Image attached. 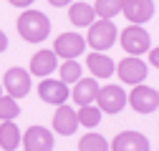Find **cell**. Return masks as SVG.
I'll list each match as a JSON object with an SVG mask.
<instances>
[{
	"label": "cell",
	"mask_w": 159,
	"mask_h": 151,
	"mask_svg": "<svg viewBox=\"0 0 159 151\" xmlns=\"http://www.w3.org/2000/svg\"><path fill=\"white\" fill-rule=\"evenodd\" d=\"M116 25L111 20H106V18H101V20H93L89 25V38H86V43L96 50V53H101V50H109L114 43H116Z\"/></svg>",
	"instance_id": "7a4b0ae2"
},
{
	"label": "cell",
	"mask_w": 159,
	"mask_h": 151,
	"mask_svg": "<svg viewBox=\"0 0 159 151\" xmlns=\"http://www.w3.org/2000/svg\"><path fill=\"white\" fill-rule=\"evenodd\" d=\"M109 149L111 151H149V139L139 131H121Z\"/></svg>",
	"instance_id": "7c38bea8"
},
{
	"label": "cell",
	"mask_w": 159,
	"mask_h": 151,
	"mask_svg": "<svg viewBox=\"0 0 159 151\" xmlns=\"http://www.w3.org/2000/svg\"><path fill=\"white\" fill-rule=\"evenodd\" d=\"M5 48H8V35H5L3 30H0V53H3Z\"/></svg>",
	"instance_id": "4316f807"
},
{
	"label": "cell",
	"mask_w": 159,
	"mask_h": 151,
	"mask_svg": "<svg viewBox=\"0 0 159 151\" xmlns=\"http://www.w3.org/2000/svg\"><path fill=\"white\" fill-rule=\"evenodd\" d=\"M96 103H98L96 108L101 113H119L126 106V93L121 86H104L96 93Z\"/></svg>",
	"instance_id": "5b68a950"
},
{
	"label": "cell",
	"mask_w": 159,
	"mask_h": 151,
	"mask_svg": "<svg viewBox=\"0 0 159 151\" xmlns=\"http://www.w3.org/2000/svg\"><path fill=\"white\" fill-rule=\"evenodd\" d=\"M8 3H10V5H15V8H28L33 0H8Z\"/></svg>",
	"instance_id": "d4e9b609"
},
{
	"label": "cell",
	"mask_w": 159,
	"mask_h": 151,
	"mask_svg": "<svg viewBox=\"0 0 159 151\" xmlns=\"http://www.w3.org/2000/svg\"><path fill=\"white\" fill-rule=\"evenodd\" d=\"M121 5H124V0H96L93 13H96L98 18H106V20H111L114 15L121 13Z\"/></svg>",
	"instance_id": "d6986e66"
},
{
	"label": "cell",
	"mask_w": 159,
	"mask_h": 151,
	"mask_svg": "<svg viewBox=\"0 0 159 151\" xmlns=\"http://www.w3.org/2000/svg\"><path fill=\"white\" fill-rule=\"evenodd\" d=\"M18 33H20L23 41L28 43H41L48 38L51 33V20L48 15L41 13V10H28L18 18Z\"/></svg>",
	"instance_id": "6da1fadb"
},
{
	"label": "cell",
	"mask_w": 159,
	"mask_h": 151,
	"mask_svg": "<svg viewBox=\"0 0 159 151\" xmlns=\"http://www.w3.org/2000/svg\"><path fill=\"white\" fill-rule=\"evenodd\" d=\"M3 86L8 91V96L18 101V98L28 96V91H30V73L23 68H10L3 78Z\"/></svg>",
	"instance_id": "52a82bcc"
},
{
	"label": "cell",
	"mask_w": 159,
	"mask_h": 151,
	"mask_svg": "<svg viewBox=\"0 0 159 151\" xmlns=\"http://www.w3.org/2000/svg\"><path fill=\"white\" fill-rule=\"evenodd\" d=\"M78 151H109V141L101 134H86L78 141Z\"/></svg>",
	"instance_id": "ffe728a7"
},
{
	"label": "cell",
	"mask_w": 159,
	"mask_h": 151,
	"mask_svg": "<svg viewBox=\"0 0 159 151\" xmlns=\"http://www.w3.org/2000/svg\"><path fill=\"white\" fill-rule=\"evenodd\" d=\"M121 45L129 55H142L152 48V35L142 28V25H129L121 33Z\"/></svg>",
	"instance_id": "3957f363"
},
{
	"label": "cell",
	"mask_w": 159,
	"mask_h": 151,
	"mask_svg": "<svg viewBox=\"0 0 159 151\" xmlns=\"http://www.w3.org/2000/svg\"><path fill=\"white\" fill-rule=\"evenodd\" d=\"M76 116H78V123H84L89 128L101 123V111L96 106H81V111H76Z\"/></svg>",
	"instance_id": "7402d4cb"
},
{
	"label": "cell",
	"mask_w": 159,
	"mask_h": 151,
	"mask_svg": "<svg viewBox=\"0 0 159 151\" xmlns=\"http://www.w3.org/2000/svg\"><path fill=\"white\" fill-rule=\"evenodd\" d=\"M96 93H98V81L96 78H78L73 83V91H71V96L78 106H91L96 101Z\"/></svg>",
	"instance_id": "5bb4252c"
},
{
	"label": "cell",
	"mask_w": 159,
	"mask_h": 151,
	"mask_svg": "<svg viewBox=\"0 0 159 151\" xmlns=\"http://www.w3.org/2000/svg\"><path fill=\"white\" fill-rule=\"evenodd\" d=\"M86 48V41L81 35H76V33H61L56 38V45H53V53L56 55H63V58H76V55H81Z\"/></svg>",
	"instance_id": "9c48e42d"
},
{
	"label": "cell",
	"mask_w": 159,
	"mask_h": 151,
	"mask_svg": "<svg viewBox=\"0 0 159 151\" xmlns=\"http://www.w3.org/2000/svg\"><path fill=\"white\" fill-rule=\"evenodd\" d=\"M121 10H124V15L129 18L134 25H142V23L152 20V15H154V0H124Z\"/></svg>",
	"instance_id": "8fae6325"
},
{
	"label": "cell",
	"mask_w": 159,
	"mask_h": 151,
	"mask_svg": "<svg viewBox=\"0 0 159 151\" xmlns=\"http://www.w3.org/2000/svg\"><path fill=\"white\" fill-rule=\"evenodd\" d=\"M38 96H41L46 103L61 106V103H66V98L71 96V91H68V86H66L63 81H58V78H41Z\"/></svg>",
	"instance_id": "ba28073f"
},
{
	"label": "cell",
	"mask_w": 159,
	"mask_h": 151,
	"mask_svg": "<svg viewBox=\"0 0 159 151\" xmlns=\"http://www.w3.org/2000/svg\"><path fill=\"white\" fill-rule=\"evenodd\" d=\"M25 151H53V134L43 126H30L23 136Z\"/></svg>",
	"instance_id": "30bf717a"
},
{
	"label": "cell",
	"mask_w": 159,
	"mask_h": 151,
	"mask_svg": "<svg viewBox=\"0 0 159 151\" xmlns=\"http://www.w3.org/2000/svg\"><path fill=\"white\" fill-rule=\"evenodd\" d=\"M149 63H152L154 68H159V48H152V53H149Z\"/></svg>",
	"instance_id": "cb8c5ba5"
},
{
	"label": "cell",
	"mask_w": 159,
	"mask_h": 151,
	"mask_svg": "<svg viewBox=\"0 0 159 151\" xmlns=\"http://www.w3.org/2000/svg\"><path fill=\"white\" fill-rule=\"evenodd\" d=\"M58 66V55L53 50H38L33 58H30V73L33 76H51Z\"/></svg>",
	"instance_id": "9a60e30c"
},
{
	"label": "cell",
	"mask_w": 159,
	"mask_h": 151,
	"mask_svg": "<svg viewBox=\"0 0 159 151\" xmlns=\"http://www.w3.org/2000/svg\"><path fill=\"white\" fill-rule=\"evenodd\" d=\"M51 5H56V8H63V5H71L73 0H48Z\"/></svg>",
	"instance_id": "484cf974"
},
{
	"label": "cell",
	"mask_w": 159,
	"mask_h": 151,
	"mask_svg": "<svg viewBox=\"0 0 159 151\" xmlns=\"http://www.w3.org/2000/svg\"><path fill=\"white\" fill-rule=\"evenodd\" d=\"M18 146H20V128L13 121H3L0 123V149L15 151Z\"/></svg>",
	"instance_id": "e0dca14e"
},
{
	"label": "cell",
	"mask_w": 159,
	"mask_h": 151,
	"mask_svg": "<svg viewBox=\"0 0 159 151\" xmlns=\"http://www.w3.org/2000/svg\"><path fill=\"white\" fill-rule=\"evenodd\" d=\"M0 96H3V88H0Z\"/></svg>",
	"instance_id": "83f0119b"
},
{
	"label": "cell",
	"mask_w": 159,
	"mask_h": 151,
	"mask_svg": "<svg viewBox=\"0 0 159 151\" xmlns=\"http://www.w3.org/2000/svg\"><path fill=\"white\" fill-rule=\"evenodd\" d=\"M68 18L73 25H91L96 20V13H93V5H86V3H73L71 10H68Z\"/></svg>",
	"instance_id": "ac0fdd59"
},
{
	"label": "cell",
	"mask_w": 159,
	"mask_h": 151,
	"mask_svg": "<svg viewBox=\"0 0 159 151\" xmlns=\"http://www.w3.org/2000/svg\"><path fill=\"white\" fill-rule=\"evenodd\" d=\"M53 128L58 131V134H63V136H71L76 134V128H78V116H76V111L66 103H61L56 108L53 113Z\"/></svg>",
	"instance_id": "4fadbf2b"
},
{
	"label": "cell",
	"mask_w": 159,
	"mask_h": 151,
	"mask_svg": "<svg viewBox=\"0 0 159 151\" xmlns=\"http://www.w3.org/2000/svg\"><path fill=\"white\" fill-rule=\"evenodd\" d=\"M78 78H81V66H78V61H76V58L63 61V66H61V78H58V81H63V83L68 86V83H76Z\"/></svg>",
	"instance_id": "44dd1931"
},
{
	"label": "cell",
	"mask_w": 159,
	"mask_h": 151,
	"mask_svg": "<svg viewBox=\"0 0 159 151\" xmlns=\"http://www.w3.org/2000/svg\"><path fill=\"white\" fill-rule=\"evenodd\" d=\"M15 116H20V106L10 96H0V121H13Z\"/></svg>",
	"instance_id": "603a6c76"
},
{
	"label": "cell",
	"mask_w": 159,
	"mask_h": 151,
	"mask_svg": "<svg viewBox=\"0 0 159 151\" xmlns=\"http://www.w3.org/2000/svg\"><path fill=\"white\" fill-rule=\"evenodd\" d=\"M126 103H131V108L136 113H152L159 108V91L149 88V86H134V91L126 96Z\"/></svg>",
	"instance_id": "277c9868"
},
{
	"label": "cell",
	"mask_w": 159,
	"mask_h": 151,
	"mask_svg": "<svg viewBox=\"0 0 159 151\" xmlns=\"http://www.w3.org/2000/svg\"><path fill=\"white\" fill-rule=\"evenodd\" d=\"M86 66L93 73V78H109V76H114V71H116V63L109 58V55H104V53H91L86 58Z\"/></svg>",
	"instance_id": "2e32d148"
},
{
	"label": "cell",
	"mask_w": 159,
	"mask_h": 151,
	"mask_svg": "<svg viewBox=\"0 0 159 151\" xmlns=\"http://www.w3.org/2000/svg\"><path fill=\"white\" fill-rule=\"evenodd\" d=\"M147 63L139 58V55H129V58H124L121 63L116 66V73L119 78H121L124 83H131V86H139L144 78H147Z\"/></svg>",
	"instance_id": "8992f818"
}]
</instances>
